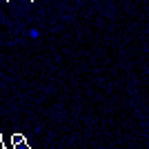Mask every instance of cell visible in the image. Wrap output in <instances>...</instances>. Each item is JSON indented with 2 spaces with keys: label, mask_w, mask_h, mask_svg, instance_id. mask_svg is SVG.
Returning a JSON list of instances; mask_svg holds the SVG:
<instances>
[{
  "label": "cell",
  "mask_w": 149,
  "mask_h": 149,
  "mask_svg": "<svg viewBox=\"0 0 149 149\" xmlns=\"http://www.w3.org/2000/svg\"><path fill=\"white\" fill-rule=\"evenodd\" d=\"M0 143H2V134H0Z\"/></svg>",
  "instance_id": "3"
},
{
  "label": "cell",
  "mask_w": 149,
  "mask_h": 149,
  "mask_svg": "<svg viewBox=\"0 0 149 149\" xmlns=\"http://www.w3.org/2000/svg\"><path fill=\"white\" fill-rule=\"evenodd\" d=\"M27 138H25V134H13L11 136V145H20V143H25Z\"/></svg>",
  "instance_id": "1"
},
{
  "label": "cell",
  "mask_w": 149,
  "mask_h": 149,
  "mask_svg": "<svg viewBox=\"0 0 149 149\" xmlns=\"http://www.w3.org/2000/svg\"><path fill=\"white\" fill-rule=\"evenodd\" d=\"M2 147H5V145H2V143H0V149H2Z\"/></svg>",
  "instance_id": "4"
},
{
  "label": "cell",
  "mask_w": 149,
  "mask_h": 149,
  "mask_svg": "<svg viewBox=\"0 0 149 149\" xmlns=\"http://www.w3.org/2000/svg\"><path fill=\"white\" fill-rule=\"evenodd\" d=\"M13 149H31V147H29V143L25 140V143H20V145H13Z\"/></svg>",
  "instance_id": "2"
},
{
  "label": "cell",
  "mask_w": 149,
  "mask_h": 149,
  "mask_svg": "<svg viewBox=\"0 0 149 149\" xmlns=\"http://www.w3.org/2000/svg\"><path fill=\"white\" fill-rule=\"evenodd\" d=\"M2 149H5V147H2Z\"/></svg>",
  "instance_id": "5"
}]
</instances>
